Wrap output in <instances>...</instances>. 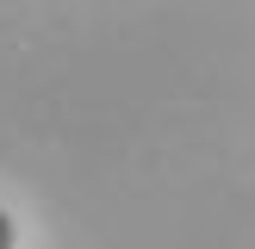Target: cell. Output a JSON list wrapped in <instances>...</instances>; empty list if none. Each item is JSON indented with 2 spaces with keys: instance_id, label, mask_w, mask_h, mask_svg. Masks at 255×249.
<instances>
[{
  "instance_id": "cell-1",
  "label": "cell",
  "mask_w": 255,
  "mask_h": 249,
  "mask_svg": "<svg viewBox=\"0 0 255 249\" xmlns=\"http://www.w3.org/2000/svg\"><path fill=\"white\" fill-rule=\"evenodd\" d=\"M0 249H12V218L0 212Z\"/></svg>"
}]
</instances>
